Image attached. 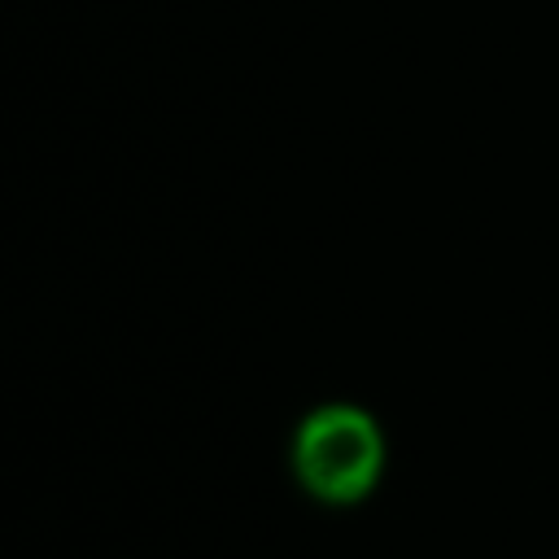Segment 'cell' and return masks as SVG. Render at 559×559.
Instances as JSON below:
<instances>
[{
    "label": "cell",
    "instance_id": "6da1fadb",
    "mask_svg": "<svg viewBox=\"0 0 559 559\" xmlns=\"http://www.w3.org/2000/svg\"><path fill=\"white\" fill-rule=\"evenodd\" d=\"M288 467L306 498L323 507H358L389 467L384 424L358 402L310 406L288 441Z\"/></svg>",
    "mask_w": 559,
    "mask_h": 559
}]
</instances>
